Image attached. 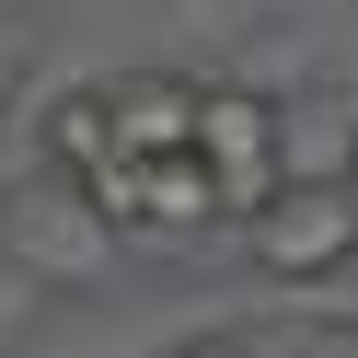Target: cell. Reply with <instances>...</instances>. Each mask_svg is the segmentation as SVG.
<instances>
[{
    "instance_id": "3957f363",
    "label": "cell",
    "mask_w": 358,
    "mask_h": 358,
    "mask_svg": "<svg viewBox=\"0 0 358 358\" xmlns=\"http://www.w3.org/2000/svg\"><path fill=\"white\" fill-rule=\"evenodd\" d=\"M104 139H116V162H173V150H196V81H173V70L104 81Z\"/></svg>"
},
{
    "instance_id": "6da1fadb",
    "label": "cell",
    "mask_w": 358,
    "mask_h": 358,
    "mask_svg": "<svg viewBox=\"0 0 358 358\" xmlns=\"http://www.w3.org/2000/svg\"><path fill=\"white\" fill-rule=\"evenodd\" d=\"M196 162H208V185H220V220H255L266 185L289 173L278 104L243 93V81H196Z\"/></svg>"
},
{
    "instance_id": "277c9868",
    "label": "cell",
    "mask_w": 358,
    "mask_h": 358,
    "mask_svg": "<svg viewBox=\"0 0 358 358\" xmlns=\"http://www.w3.org/2000/svg\"><path fill=\"white\" fill-rule=\"evenodd\" d=\"M139 173V196H127V231H208L220 220V185L196 150H173V162H127Z\"/></svg>"
},
{
    "instance_id": "5b68a950",
    "label": "cell",
    "mask_w": 358,
    "mask_h": 358,
    "mask_svg": "<svg viewBox=\"0 0 358 358\" xmlns=\"http://www.w3.org/2000/svg\"><path fill=\"white\" fill-rule=\"evenodd\" d=\"M47 162H58V173H104V162H116L104 93H58V104H47Z\"/></svg>"
},
{
    "instance_id": "7a4b0ae2",
    "label": "cell",
    "mask_w": 358,
    "mask_h": 358,
    "mask_svg": "<svg viewBox=\"0 0 358 358\" xmlns=\"http://www.w3.org/2000/svg\"><path fill=\"white\" fill-rule=\"evenodd\" d=\"M255 255H266V278H335L358 255V185L347 173H278L255 208Z\"/></svg>"
}]
</instances>
